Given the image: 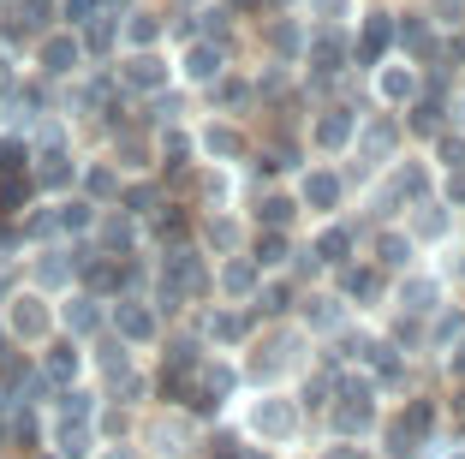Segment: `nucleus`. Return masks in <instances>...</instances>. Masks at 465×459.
I'll return each mask as SVG.
<instances>
[{
	"mask_svg": "<svg viewBox=\"0 0 465 459\" xmlns=\"http://www.w3.org/2000/svg\"><path fill=\"white\" fill-rule=\"evenodd\" d=\"M251 435H262V442H292V435H299V405H292L287 394H262V400L251 405Z\"/></svg>",
	"mask_w": 465,
	"mask_h": 459,
	"instance_id": "9d476101",
	"label": "nucleus"
},
{
	"mask_svg": "<svg viewBox=\"0 0 465 459\" xmlns=\"http://www.w3.org/2000/svg\"><path fill=\"white\" fill-rule=\"evenodd\" d=\"M334 323H341V298H329V293L304 298V328H334Z\"/></svg>",
	"mask_w": 465,
	"mask_h": 459,
	"instance_id": "c756f323",
	"label": "nucleus"
},
{
	"mask_svg": "<svg viewBox=\"0 0 465 459\" xmlns=\"http://www.w3.org/2000/svg\"><path fill=\"white\" fill-rule=\"evenodd\" d=\"M453 376H465V346H460V352H453Z\"/></svg>",
	"mask_w": 465,
	"mask_h": 459,
	"instance_id": "de8ad7c7",
	"label": "nucleus"
},
{
	"mask_svg": "<svg viewBox=\"0 0 465 459\" xmlns=\"http://www.w3.org/2000/svg\"><path fill=\"white\" fill-rule=\"evenodd\" d=\"M334 430L341 435H364V430H376V388L370 382H346L341 388V405H334Z\"/></svg>",
	"mask_w": 465,
	"mask_h": 459,
	"instance_id": "ddd939ff",
	"label": "nucleus"
},
{
	"mask_svg": "<svg viewBox=\"0 0 465 459\" xmlns=\"http://www.w3.org/2000/svg\"><path fill=\"white\" fill-rule=\"evenodd\" d=\"M257 215H262V227H287L292 221V197H262Z\"/></svg>",
	"mask_w": 465,
	"mask_h": 459,
	"instance_id": "e433bc0d",
	"label": "nucleus"
},
{
	"mask_svg": "<svg viewBox=\"0 0 465 459\" xmlns=\"http://www.w3.org/2000/svg\"><path fill=\"white\" fill-rule=\"evenodd\" d=\"M203 239H209V244H215V251H227V257H232V251H239V227H232V221H227V215H221V209H215V215H209V227H203Z\"/></svg>",
	"mask_w": 465,
	"mask_h": 459,
	"instance_id": "473e14b6",
	"label": "nucleus"
},
{
	"mask_svg": "<svg viewBox=\"0 0 465 459\" xmlns=\"http://www.w3.org/2000/svg\"><path fill=\"white\" fill-rule=\"evenodd\" d=\"M108 334H120L132 352L137 346H155V340H162V316H155L150 298L120 293V298H108Z\"/></svg>",
	"mask_w": 465,
	"mask_h": 459,
	"instance_id": "39448f33",
	"label": "nucleus"
},
{
	"mask_svg": "<svg viewBox=\"0 0 465 459\" xmlns=\"http://www.w3.org/2000/svg\"><path fill=\"white\" fill-rule=\"evenodd\" d=\"M376 263H382V269H406V263H411V239L382 233V239H376Z\"/></svg>",
	"mask_w": 465,
	"mask_h": 459,
	"instance_id": "2f4dec72",
	"label": "nucleus"
},
{
	"mask_svg": "<svg viewBox=\"0 0 465 459\" xmlns=\"http://www.w3.org/2000/svg\"><path fill=\"white\" fill-rule=\"evenodd\" d=\"M341 197H346L341 174H329V167H316V174H304V203H311L316 215H329V209H341Z\"/></svg>",
	"mask_w": 465,
	"mask_h": 459,
	"instance_id": "6ab92c4d",
	"label": "nucleus"
},
{
	"mask_svg": "<svg viewBox=\"0 0 465 459\" xmlns=\"http://www.w3.org/2000/svg\"><path fill=\"white\" fill-rule=\"evenodd\" d=\"M352 144H358V162L364 167H382L388 155H394V125L376 120V125H364V132H352Z\"/></svg>",
	"mask_w": 465,
	"mask_h": 459,
	"instance_id": "aec40b11",
	"label": "nucleus"
},
{
	"mask_svg": "<svg viewBox=\"0 0 465 459\" xmlns=\"http://www.w3.org/2000/svg\"><path fill=\"white\" fill-rule=\"evenodd\" d=\"M441 227H448V221H441V209H436V203H418V233H424V239H436Z\"/></svg>",
	"mask_w": 465,
	"mask_h": 459,
	"instance_id": "ea45409f",
	"label": "nucleus"
},
{
	"mask_svg": "<svg viewBox=\"0 0 465 459\" xmlns=\"http://www.w3.org/2000/svg\"><path fill=\"white\" fill-rule=\"evenodd\" d=\"M192 144L203 149V155H215V162H239V155H245V137H239V125H227V120H209Z\"/></svg>",
	"mask_w": 465,
	"mask_h": 459,
	"instance_id": "a211bd4d",
	"label": "nucleus"
},
{
	"mask_svg": "<svg viewBox=\"0 0 465 459\" xmlns=\"http://www.w3.org/2000/svg\"><path fill=\"white\" fill-rule=\"evenodd\" d=\"M120 185H125V174L114 162H78V197H90L96 209L120 203Z\"/></svg>",
	"mask_w": 465,
	"mask_h": 459,
	"instance_id": "dca6fc26",
	"label": "nucleus"
},
{
	"mask_svg": "<svg viewBox=\"0 0 465 459\" xmlns=\"http://www.w3.org/2000/svg\"><path fill=\"white\" fill-rule=\"evenodd\" d=\"M257 311H262V316H281V311H287V281L257 286Z\"/></svg>",
	"mask_w": 465,
	"mask_h": 459,
	"instance_id": "c9c22d12",
	"label": "nucleus"
},
{
	"mask_svg": "<svg viewBox=\"0 0 465 459\" xmlns=\"http://www.w3.org/2000/svg\"><path fill=\"white\" fill-rule=\"evenodd\" d=\"M358 358L376 370V382H400V376H406V364L394 358V346H388V340H370V346H358Z\"/></svg>",
	"mask_w": 465,
	"mask_h": 459,
	"instance_id": "5701e85b",
	"label": "nucleus"
},
{
	"mask_svg": "<svg viewBox=\"0 0 465 459\" xmlns=\"http://www.w3.org/2000/svg\"><path fill=\"white\" fill-rule=\"evenodd\" d=\"M155 281H167L173 293H185V304L209 293V269H203V257H197L192 244H167V251H162V269H155Z\"/></svg>",
	"mask_w": 465,
	"mask_h": 459,
	"instance_id": "6e6552de",
	"label": "nucleus"
},
{
	"mask_svg": "<svg viewBox=\"0 0 465 459\" xmlns=\"http://www.w3.org/2000/svg\"><path fill=\"white\" fill-rule=\"evenodd\" d=\"M30 66H36V78L42 84H72V78H84V42H78V30H66V25H48L36 42H30Z\"/></svg>",
	"mask_w": 465,
	"mask_h": 459,
	"instance_id": "f03ea898",
	"label": "nucleus"
},
{
	"mask_svg": "<svg viewBox=\"0 0 465 459\" xmlns=\"http://www.w3.org/2000/svg\"><path fill=\"white\" fill-rule=\"evenodd\" d=\"M167 18L155 6H125L120 13V48H162Z\"/></svg>",
	"mask_w": 465,
	"mask_h": 459,
	"instance_id": "2eb2a0df",
	"label": "nucleus"
},
{
	"mask_svg": "<svg viewBox=\"0 0 465 459\" xmlns=\"http://www.w3.org/2000/svg\"><path fill=\"white\" fill-rule=\"evenodd\" d=\"M96 13H108L102 0H54V18H60L66 30H84V25H90Z\"/></svg>",
	"mask_w": 465,
	"mask_h": 459,
	"instance_id": "c85d7f7f",
	"label": "nucleus"
},
{
	"mask_svg": "<svg viewBox=\"0 0 465 459\" xmlns=\"http://www.w3.org/2000/svg\"><path fill=\"white\" fill-rule=\"evenodd\" d=\"M18 269H25V286H36V293H48V298H60L66 286H78V257H72L66 239L30 244L25 257H18Z\"/></svg>",
	"mask_w": 465,
	"mask_h": 459,
	"instance_id": "7ed1b4c3",
	"label": "nucleus"
},
{
	"mask_svg": "<svg viewBox=\"0 0 465 459\" xmlns=\"http://www.w3.org/2000/svg\"><path fill=\"white\" fill-rule=\"evenodd\" d=\"M322 459H364V454H358V447H329Z\"/></svg>",
	"mask_w": 465,
	"mask_h": 459,
	"instance_id": "a18cd8bd",
	"label": "nucleus"
},
{
	"mask_svg": "<svg viewBox=\"0 0 465 459\" xmlns=\"http://www.w3.org/2000/svg\"><path fill=\"white\" fill-rule=\"evenodd\" d=\"M221 72H227V48H221V42L192 36L185 48H179V66H173V78H179V84H203V90H209Z\"/></svg>",
	"mask_w": 465,
	"mask_h": 459,
	"instance_id": "1a4fd4ad",
	"label": "nucleus"
},
{
	"mask_svg": "<svg viewBox=\"0 0 465 459\" xmlns=\"http://www.w3.org/2000/svg\"><path fill=\"white\" fill-rule=\"evenodd\" d=\"M0 447H6V435H0Z\"/></svg>",
	"mask_w": 465,
	"mask_h": 459,
	"instance_id": "8fccbe9b",
	"label": "nucleus"
},
{
	"mask_svg": "<svg viewBox=\"0 0 465 459\" xmlns=\"http://www.w3.org/2000/svg\"><path fill=\"white\" fill-rule=\"evenodd\" d=\"M311 251H316V263H346V251H352V233H346V227H329L322 239L311 244Z\"/></svg>",
	"mask_w": 465,
	"mask_h": 459,
	"instance_id": "7c9ffc66",
	"label": "nucleus"
},
{
	"mask_svg": "<svg viewBox=\"0 0 465 459\" xmlns=\"http://www.w3.org/2000/svg\"><path fill=\"white\" fill-rule=\"evenodd\" d=\"M102 459H137V454H132L125 442H108V454H102Z\"/></svg>",
	"mask_w": 465,
	"mask_h": 459,
	"instance_id": "c03bdc74",
	"label": "nucleus"
},
{
	"mask_svg": "<svg viewBox=\"0 0 465 459\" xmlns=\"http://www.w3.org/2000/svg\"><path fill=\"white\" fill-rule=\"evenodd\" d=\"M376 90H382V102H411V95H418V78H411V66H382Z\"/></svg>",
	"mask_w": 465,
	"mask_h": 459,
	"instance_id": "cd10ccee",
	"label": "nucleus"
},
{
	"mask_svg": "<svg viewBox=\"0 0 465 459\" xmlns=\"http://www.w3.org/2000/svg\"><path fill=\"white\" fill-rule=\"evenodd\" d=\"M251 263H257V269H281V263H287V233H281V227L257 233V244H251Z\"/></svg>",
	"mask_w": 465,
	"mask_h": 459,
	"instance_id": "bb28decb",
	"label": "nucleus"
},
{
	"mask_svg": "<svg viewBox=\"0 0 465 459\" xmlns=\"http://www.w3.org/2000/svg\"><path fill=\"white\" fill-rule=\"evenodd\" d=\"M352 132H358V114L352 108H329L322 120H316V144H322V149H346V144H352Z\"/></svg>",
	"mask_w": 465,
	"mask_h": 459,
	"instance_id": "4be33fe9",
	"label": "nucleus"
},
{
	"mask_svg": "<svg viewBox=\"0 0 465 459\" xmlns=\"http://www.w3.org/2000/svg\"><path fill=\"white\" fill-rule=\"evenodd\" d=\"M257 263H251V257H239V251H232V257H227V269H221V286H227V293L232 298H245L251 293V286H257Z\"/></svg>",
	"mask_w": 465,
	"mask_h": 459,
	"instance_id": "a878e982",
	"label": "nucleus"
},
{
	"mask_svg": "<svg viewBox=\"0 0 465 459\" xmlns=\"http://www.w3.org/2000/svg\"><path fill=\"white\" fill-rule=\"evenodd\" d=\"M436 102H418V108H411V125H418V132H436Z\"/></svg>",
	"mask_w": 465,
	"mask_h": 459,
	"instance_id": "a19ab883",
	"label": "nucleus"
},
{
	"mask_svg": "<svg viewBox=\"0 0 465 459\" xmlns=\"http://www.w3.org/2000/svg\"><path fill=\"white\" fill-rule=\"evenodd\" d=\"M436 155H441V167H448V174H453V167H465V137H441Z\"/></svg>",
	"mask_w": 465,
	"mask_h": 459,
	"instance_id": "4c0bfd02",
	"label": "nucleus"
},
{
	"mask_svg": "<svg viewBox=\"0 0 465 459\" xmlns=\"http://www.w3.org/2000/svg\"><path fill=\"white\" fill-rule=\"evenodd\" d=\"M25 84V60H18V48H0V102Z\"/></svg>",
	"mask_w": 465,
	"mask_h": 459,
	"instance_id": "72a5a7b5",
	"label": "nucleus"
},
{
	"mask_svg": "<svg viewBox=\"0 0 465 459\" xmlns=\"http://www.w3.org/2000/svg\"><path fill=\"white\" fill-rule=\"evenodd\" d=\"M251 334V323L239 311H227V304H221L215 316H209V340H215V346H239V340Z\"/></svg>",
	"mask_w": 465,
	"mask_h": 459,
	"instance_id": "b1692460",
	"label": "nucleus"
},
{
	"mask_svg": "<svg viewBox=\"0 0 465 459\" xmlns=\"http://www.w3.org/2000/svg\"><path fill=\"white\" fill-rule=\"evenodd\" d=\"M346 293H352V298H376V293H382V269H352V274H346Z\"/></svg>",
	"mask_w": 465,
	"mask_h": 459,
	"instance_id": "f704fd0d",
	"label": "nucleus"
},
{
	"mask_svg": "<svg viewBox=\"0 0 465 459\" xmlns=\"http://www.w3.org/2000/svg\"><path fill=\"white\" fill-rule=\"evenodd\" d=\"M460 328H465V316H460V311H441V316H436V328H430V340L441 346V340H453Z\"/></svg>",
	"mask_w": 465,
	"mask_h": 459,
	"instance_id": "58836bf2",
	"label": "nucleus"
},
{
	"mask_svg": "<svg viewBox=\"0 0 465 459\" xmlns=\"http://www.w3.org/2000/svg\"><path fill=\"white\" fill-rule=\"evenodd\" d=\"M36 370L48 376V388H72V382H84V340H66V334H48L36 346Z\"/></svg>",
	"mask_w": 465,
	"mask_h": 459,
	"instance_id": "0eeeda50",
	"label": "nucleus"
},
{
	"mask_svg": "<svg viewBox=\"0 0 465 459\" xmlns=\"http://www.w3.org/2000/svg\"><path fill=\"white\" fill-rule=\"evenodd\" d=\"M341 6H346V0H316V13H329V18L341 13Z\"/></svg>",
	"mask_w": 465,
	"mask_h": 459,
	"instance_id": "49530a36",
	"label": "nucleus"
},
{
	"mask_svg": "<svg viewBox=\"0 0 465 459\" xmlns=\"http://www.w3.org/2000/svg\"><path fill=\"white\" fill-rule=\"evenodd\" d=\"M54 203V239H66V244H78V239H90V227H96V203L90 197H78V191H66V197H48Z\"/></svg>",
	"mask_w": 465,
	"mask_h": 459,
	"instance_id": "4468645a",
	"label": "nucleus"
},
{
	"mask_svg": "<svg viewBox=\"0 0 465 459\" xmlns=\"http://www.w3.org/2000/svg\"><path fill=\"white\" fill-rule=\"evenodd\" d=\"M430 424H436V412H430L424 400H411V405H406V418L388 424V454H394V459H418V454H424Z\"/></svg>",
	"mask_w": 465,
	"mask_h": 459,
	"instance_id": "f8f14e48",
	"label": "nucleus"
},
{
	"mask_svg": "<svg viewBox=\"0 0 465 459\" xmlns=\"http://www.w3.org/2000/svg\"><path fill=\"white\" fill-rule=\"evenodd\" d=\"M394 298H400V311H406V316H430V311H436V298H441V286L430 281V274H406Z\"/></svg>",
	"mask_w": 465,
	"mask_h": 459,
	"instance_id": "412c9836",
	"label": "nucleus"
},
{
	"mask_svg": "<svg viewBox=\"0 0 465 459\" xmlns=\"http://www.w3.org/2000/svg\"><path fill=\"white\" fill-rule=\"evenodd\" d=\"M453 459H465V454H453Z\"/></svg>",
	"mask_w": 465,
	"mask_h": 459,
	"instance_id": "3c124183",
	"label": "nucleus"
},
{
	"mask_svg": "<svg viewBox=\"0 0 465 459\" xmlns=\"http://www.w3.org/2000/svg\"><path fill=\"white\" fill-rule=\"evenodd\" d=\"M114 84L132 90V95H155V90L173 84V66H167L155 48H125V55L114 60Z\"/></svg>",
	"mask_w": 465,
	"mask_h": 459,
	"instance_id": "423d86ee",
	"label": "nucleus"
},
{
	"mask_svg": "<svg viewBox=\"0 0 465 459\" xmlns=\"http://www.w3.org/2000/svg\"><path fill=\"white\" fill-rule=\"evenodd\" d=\"M436 13H441V25H460V13H465V0H436Z\"/></svg>",
	"mask_w": 465,
	"mask_h": 459,
	"instance_id": "79ce46f5",
	"label": "nucleus"
},
{
	"mask_svg": "<svg viewBox=\"0 0 465 459\" xmlns=\"http://www.w3.org/2000/svg\"><path fill=\"white\" fill-rule=\"evenodd\" d=\"M143 447H155L162 459H185L197 447V430L185 412H162V418H150V430H143Z\"/></svg>",
	"mask_w": 465,
	"mask_h": 459,
	"instance_id": "9b49d317",
	"label": "nucleus"
},
{
	"mask_svg": "<svg viewBox=\"0 0 465 459\" xmlns=\"http://www.w3.org/2000/svg\"><path fill=\"white\" fill-rule=\"evenodd\" d=\"M448 203H465V167H453V174H448Z\"/></svg>",
	"mask_w": 465,
	"mask_h": 459,
	"instance_id": "37998d69",
	"label": "nucleus"
},
{
	"mask_svg": "<svg viewBox=\"0 0 465 459\" xmlns=\"http://www.w3.org/2000/svg\"><path fill=\"white\" fill-rule=\"evenodd\" d=\"M388 42H394V25H388V13H370V18H364V48H358V60H364V66H370V60H382Z\"/></svg>",
	"mask_w": 465,
	"mask_h": 459,
	"instance_id": "393cba45",
	"label": "nucleus"
},
{
	"mask_svg": "<svg viewBox=\"0 0 465 459\" xmlns=\"http://www.w3.org/2000/svg\"><path fill=\"white\" fill-rule=\"evenodd\" d=\"M54 328L66 340H96L108 328V298H96L90 286H66L54 298Z\"/></svg>",
	"mask_w": 465,
	"mask_h": 459,
	"instance_id": "20e7f679",
	"label": "nucleus"
},
{
	"mask_svg": "<svg viewBox=\"0 0 465 459\" xmlns=\"http://www.w3.org/2000/svg\"><path fill=\"white\" fill-rule=\"evenodd\" d=\"M232 6H251V0H232Z\"/></svg>",
	"mask_w": 465,
	"mask_h": 459,
	"instance_id": "09e8293b",
	"label": "nucleus"
},
{
	"mask_svg": "<svg viewBox=\"0 0 465 459\" xmlns=\"http://www.w3.org/2000/svg\"><path fill=\"white\" fill-rule=\"evenodd\" d=\"M0 334H6V346H18V352H36L48 334H60V328H54V298L18 281L13 293L0 298Z\"/></svg>",
	"mask_w": 465,
	"mask_h": 459,
	"instance_id": "f257e3e1",
	"label": "nucleus"
},
{
	"mask_svg": "<svg viewBox=\"0 0 465 459\" xmlns=\"http://www.w3.org/2000/svg\"><path fill=\"white\" fill-rule=\"evenodd\" d=\"M114 167H120V174H150L155 167V137L132 132V125H114Z\"/></svg>",
	"mask_w": 465,
	"mask_h": 459,
	"instance_id": "f3484780",
	"label": "nucleus"
}]
</instances>
